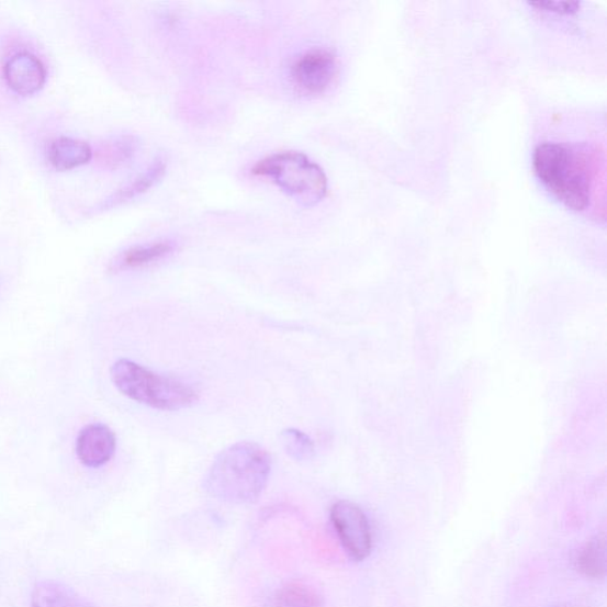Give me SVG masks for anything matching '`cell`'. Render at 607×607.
<instances>
[{
    "instance_id": "obj_10",
    "label": "cell",
    "mask_w": 607,
    "mask_h": 607,
    "mask_svg": "<svg viewBox=\"0 0 607 607\" xmlns=\"http://www.w3.org/2000/svg\"><path fill=\"white\" fill-rule=\"evenodd\" d=\"M90 144L69 137L54 139L48 149L50 165L60 171L71 170L87 165L92 159Z\"/></svg>"
},
{
    "instance_id": "obj_8",
    "label": "cell",
    "mask_w": 607,
    "mask_h": 607,
    "mask_svg": "<svg viewBox=\"0 0 607 607\" xmlns=\"http://www.w3.org/2000/svg\"><path fill=\"white\" fill-rule=\"evenodd\" d=\"M4 76L13 92L26 97L42 90L46 83L47 71L35 55L19 53L9 58Z\"/></svg>"
},
{
    "instance_id": "obj_15",
    "label": "cell",
    "mask_w": 607,
    "mask_h": 607,
    "mask_svg": "<svg viewBox=\"0 0 607 607\" xmlns=\"http://www.w3.org/2000/svg\"><path fill=\"white\" fill-rule=\"evenodd\" d=\"M281 446L297 462H307L315 456V443L300 429L289 428L280 435Z\"/></svg>"
},
{
    "instance_id": "obj_9",
    "label": "cell",
    "mask_w": 607,
    "mask_h": 607,
    "mask_svg": "<svg viewBox=\"0 0 607 607\" xmlns=\"http://www.w3.org/2000/svg\"><path fill=\"white\" fill-rule=\"evenodd\" d=\"M175 249L176 244L171 240L133 246L115 259L113 269L115 271L143 269L170 257Z\"/></svg>"
},
{
    "instance_id": "obj_3",
    "label": "cell",
    "mask_w": 607,
    "mask_h": 607,
    "mask_svg": "<svg viewBox=\"0 0 607 607\" xmlns=\"http://www.w3.org/2000/svg\"><path fill=\"white\" fill-rule=\"evenodd\" d=\"M111 379L115 389L133 402L158 411H181L199 400V393L189 384L156 374L127 359L112 366Z\"/></svg>"
},
{
    "instance_id": "obj_17",
    "label": "cell",
    "mask_w": 607,
    "mask_h": 607,
    "mask_svg": "<svg viewBox=\"0 0 607 607\" xmlns=\"http://www.w3.org/2000/svg\"><path fill=\"white\" fill-rule=\"evenodd\" d=\"M529 5L547 13L573 14L580 11L582 4L577 2H536L529 3Z\"/></svg>"
},
{
    "instance_id": "obj_7",
    "label": "cell",
    "mask_w": 607,
    "mask_h": 607,
    "mask_svg": "<svg viewBox=\"0 0 607 607\" xmlns=\"http://www.w3.org/2000/svg\"><path fill=\"white\" fill-rule=\"evenodd\" d=\"M76 447L81 464L98 469L108 464L113 458L116 439L109 426L91 424L81 429Z\"/></svg>"
},
{
    "instance_id": "obj_12",
    "label": "cell",
    "mask_w": 607,
    "mask_h": 607,
    "mask_svg": "<svg viewBox=\"0 0 607 607\" xmlns=\"http://www.w3.org/2000/svg\"><path fill=\"white\" fill-rule=\"evenodd\" d=\"M261 607H324V600L314 586L290 583L276 589Z\"/></svg>"
},
{
    "instance_id": "obj_11",
    "label": "cell",
    "mask_w": 607,
    "mask_h": 607,
    "mask_svg": "<svg viewBox=\"0 0 607 607\" xmlns=\"http://www.w3.org/2000/svg\"><path fill=\"white\" fill-rule=\"evenodd\" d=\"M32 607H98L88 602L76 589L53 582L44 581L35 585L32 594Z\"/></svg>"
},
{
    "instance_id": "obj_5",
    "label": "cell",
    "mask_w": 607,
    "mask_h": 607,
    "mask_svg": "<svg viewBox=\"0 0 607 607\" xmlns=\"http://www.w3.org/2000/svg\"><path fill=\"white\" fill-rule=\"evenodd\" d=\"M338 60L327 48H310L291 64L290 76L295 90L304 95H322L338 76Z\"/></svg>"
},
{
    "instance_id": "obj_14",
    "label": "cell",
    "mask_w": 607,
    "mask_h": 607,
    "mask_svg": "<svg viewBox=\"0 0 607 607\" xmlns=\"http://www.w3.org/2000/svg\"><path fill=\"white\" fill-rule=\"evenodd\" d=\"M576 567L592 580H602L606 571L605 539L596 537L588 541L576 559Z\"/></svg>"
},
{
    "instance_id": "obj_4",
    "label": "cell",
    "mask_w": 607,
    "mask_h": 607,
    "mask_svg": "<svg viewBox=\"0 0 607 607\" xmlns=\"http://www.w3.org/2000/svg\"><path fill=\"white\" fill-rule=\"evenodd\" d=\"M257 176L268 177L292 200L314 206L328 194V177L316 161L300 151H281L257 162Z\"/></svg>"
},
{
    "instance_id": "obj_16",
    "label": "cell",
    "mask_w": 607,
    "mask_h": 607,
    "mask_svg": "<svg viewBox=\"0 0 607 607\" xmlns=\"http://www.w3.org/2000/svg\"><path fill=\"white\" fill-rule=\"evenodd\" d=\"M137 151V142L132 137L115 140L106 151L109 165L121 167L131 160Z\"/></svg>"
},
{
    "instance_id": "obj_1",
    "label": "cell",
    "mask_w": 607,
    "mask_h": 607,
    "mask_svg": "<svg viewBox=\"0 0 607 607\" xmlns=\"http://www.w3.org/2000/svg\"><path fill=\"white\" fill-rule=\"evenodd\" d=\"M271 458L258 443L240 441L222 451L206 473L212 497L234 506L256 503L269 483Z\"/></svg>"
},
{
    "instance_id": "obj_13",
    "label": "cell",
    "mask_w": 607,
    "mask_h": 607,
    "mask_svg": "<svg viewBox=\"0 0 607 607\" xmlns=\"http://www.w3.org/2000/svg\"><path fill=\"white\" fill-rule=\"evenodd\" d=\"M168 165L165 159L157 158L149 169L140 173L135 181L122 189L110 200L111 205L135 199L155 187L167 172Z\"/></svg>"
},
{
    "instance_id": "obj_2",
    "label": "cell",
    "mask_w": 607,
    "mask_h": 607,
    "mask_svg": "<svg viewBox=\"0 0 607 607\" xmlns=\"http://www.w3.org/2000/svg\"><path fill=\"white\" fill-rule=\"evenodd\" d=\"M532 168L544 188L567 209H587L595 165L586 150L564 143H542L532 154Z\"/></svg>"
},
{
    "instance_id": "obj_6",
    "label": "cell",
    "mask_w": 607,
    "mask_h": 607,
    "mask_svg": "<svg viewBox=\"0 0 607 607\" xmlns=\"http://www.w3.org/2000/svg\"><path fill=\"white\" fill-rule=\"evenodd\" d=\"M330 520L344 550L353 561L366 560L373 550L372 528L364 512L349 501L336 502Z\"/></svg>"
}]
</instances>
